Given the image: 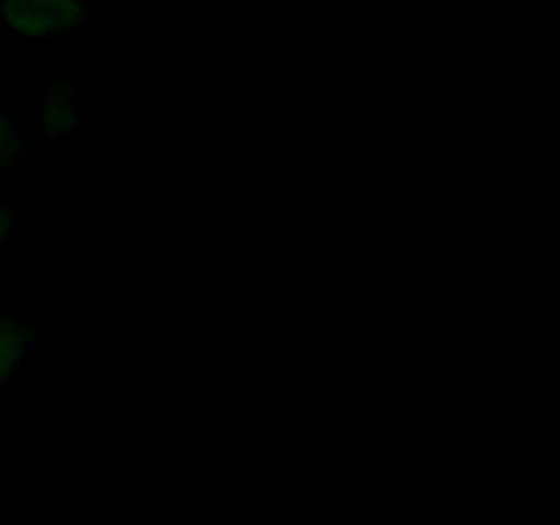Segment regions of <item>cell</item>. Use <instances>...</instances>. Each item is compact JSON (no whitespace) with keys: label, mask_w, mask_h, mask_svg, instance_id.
Instances as JSON below:
<instances>
[{"label":"cell","mask_w":560,"mask_h":525,"mask_svg":"<svg viewBox=\"0 0 560 525\" xmlns=\"http://www.w3.org/2000/svg\"><path fill=\"white\" fill-rule=\"evenodd\" d=\"M31 328L25 323L0 320V388L9 386L20 372L22 359L31 348Z\"/></svg>","instance_id":"6da1fadb"},{"label":"cell","mask_w":560,"mask_h":525,"mask_svg":"<svg viewBox=\"0 0 560 525\" xmlns=\"http://www.w3.org/2000/svg\"><path fill=\"white\" fill-rule=\"evenodd\" d=\"M38 124L47 137H69L77 129V109L74 98H71V88L60 85L55 88L52 96L42 104V113H38Z\"/></svg>","instance_id":"7a4b0ae2"},{"label":"cell","mask_w":560,"mask_h":525,"mask_svg":"<svg viewBox=\"0 0 560 525\" xmlns=\"http://www.w3.org/2000/svg\"><path fill=\"white\" fill-rule=\"evenodd\" d=\"M22 153V140L20 131H16L14 118L5 113V107L0 104V167H11V164L20 159Z\"/></svg>","instance_id":"3957f363"},{"label":"cell","mask_w":560,"mask_h":525,"mask_svg":"<svg viewBox=\"0 0 560 525\" xmlns=\"http://www.w3.org/2000/svg\"><path fill=\"white\" fill-rule=\"evenodd\" d=\"M16 230V208L11 202H0V249L9 244V238Z\"/></svg>","instance_id":"277c9868"},{"label":"cell","mask_w":560,"mask_h":525,"mask_svg":"<svg viewBox=\"0 0 560 525\" xmlns=\"http://www.w3.org/2000/svg\"><path fill=\"white\" fill-rule=\"evenodd\" d=\"M0 202H3V195H0Z\"/></svg>","instance_id":"5b68a950"}]
</instances>
